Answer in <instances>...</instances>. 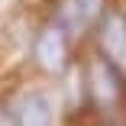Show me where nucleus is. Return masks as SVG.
<instances>
[{
    "label": "nucleus",
    "instance_id": "nucleus-4",
    "mask_svg": "<svg viewBox=\"0 0 126 126\" xmlns=\"http://www.w3.org/2000/svg\"><path fill=\"white\" fill-rule=\"evenodd\" d=\"M97 42H100V55L113 65L126 62V13L107 10L104 19L97 23Z\"/></svg>",
    "mask_w": 126,
    "mask_h": 126
},
{
    "label": "nucleus",
    "instance_id": "nucleus-5",
    "mask_svg": "<svg viewBox=\"0 0 126 126\" xmlns=\"http://www.w3.org/2000/svg\"><path fill=\"white\" fill-rule=\"evenodd\" d=\"M13 123L16 126H52V104L42 91H26L13 104Z\"/></svg>",
    "mask_w": 126,
    "mask_h": 126
},
{
    "label": "nucleus",
    "instance_id": "nucleus-3",
    "mask_svg": "<svg viewBox=\"0 0 126 126\" xmlns=\"http://www.w3.org/2000/svg\"><path fill=\"white\" fill-rule=\"evenodd\" d=\"M104 13H107V0H55L52 23H58L68 36H84L104 19Z\"/></svg>",
    "mask_w": 126,
    "mask_h": 126
},
{
    "label": "nucleus",
    "instance_id": "nucleus-2",
    "mask_svg": "<svg viewBox=\"0 0 126 126\" xmlns=\"http://www.w3.org/2000/svg\"><path fill=\"white\" fill-rule=\"evenodd\" d=\"M84 81H87V94L97 107H113L116 100L123 97L126 84H123V74H120V65L107 62L104 55H97L87 62V74H84Z\"/></svg>",
    "mask_w": 126,
    "mask_h": 126
},
{
    "label": "nucleus",
    "instance_id": "nucleus-6",
    "mask_svg": "<svg viewBox=\"0 0 126 126\" xmlns=\"http://www.w3.org/2000/svg\"><path fill=\"white\" fill-rule=\"evenodd\" d=\"M0 126H16V123H13V120H10V116H7L3 110H0Z\"/></svg>",
    "mask_w": 126,
    "mask_h": 126
},
{
    "label": "nucleus",
    "instance_id": "nucleus-1",
    "mask_svg": "<svg viewBox=\"0 0 126 126\" xmlns=\"http://www.w3.org/2000/svg\"><path fill=\"white\" fill-rule=\"evenodd\" d=\"M68 55H71V36L58 23H45L36 32V42H32L36 65L42 71H48V74H62L65 65H68Z\"/></svg>",
    "mask_w": 126,
    "mask_h": 126
}]
</instances>
